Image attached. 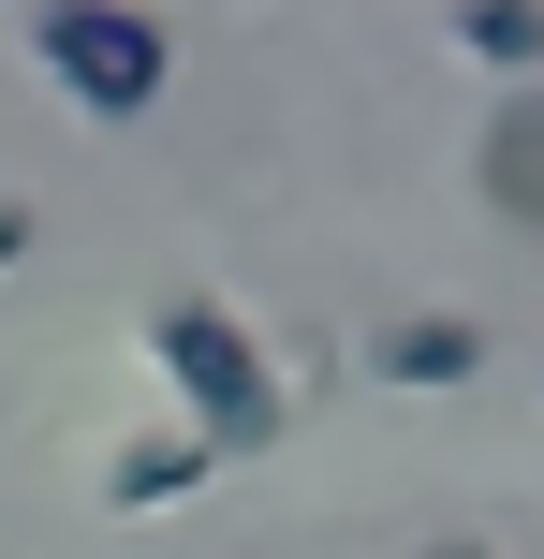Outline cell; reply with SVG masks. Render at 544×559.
<instances>
[{"instance_id":"1","label":"cell","mask_w":544,"mask_h":559,"mask_svg":"<svg viewBox=\"0 0 544 559\" xmlns=\"http://www.w3.org/2000/svg\"><path fill=\"white\" fill-rule=\"evenodd\" d=\"M147 368H162L177 427H192L206 456H265L280 413H294V383L265 368V338L235 324L221 295H162V309H147Z\"/></svg>"},{"instance_id":"2","label":"cell","mask_w":544,"mask_h":559,"mask_svg":"<svg viewBox=\"0 0 544 559\" xmlns=\"http://www.w3.org/2000/svg\"><path fill=\"white\" fill-rule=\"evenodd\" d=\"M29 59H45L88 118H147L177 88V29L147 15V0H29Z\"/></svg>"},{"instance_id":"3","label":"cell","mask_w":544,"mask_h":559,"mask_svg":"<svg viewBox=\"0 0 544 559\" xmlns=\"http://www.w3.org/2000/svg\"><path fill=\"white\" fill-rule=\"evenodd\" d=\"M368 368L412 383V397H457L471 368H486V324H471V309H398V324L368 338Z\"/></svg>"},{"instance_id":"4","label":"cell","mask_w":544,"mask_h":559,"mask_svg":"<svg viewBox=\"0 0 544 559\" xmlns=\"http://www.w3.org/2000/svg\"><path fill=\"white\" fill-rule=\"evenodd\" d=\"M471 177H486V206H500L516 236H544V74H530V88H500L486 163H471Z\"/></svg>"},{"instance_id":"5","label":"cell","mask_w":544,"mask_h":559,"mask_svg":"<svg viewBox=\"0 0 544 559\" xmlns=\"http://www.w3.org/2000/svg\"><path fill=\"white\" fill-rule=\"evenodd\" d=\"M206 472H221V456H206L192 427H147V442H118L88 486H104V515H162V501H192Z\"/></svg>"},{"instance_id":"6","label":"cell","mask_w":544,"mask_h":559,"mask_svg":"<svg viewBox=\"0 0 544 559\" xmlns=\"http://www.w3.org/2000/svg\"><path fill=\"white\" fill-rule=\"evenodd\" d=\"M442 45H457L471 74L530 88V74H544V0H442Z\"/></svg>"},{"instance_id":"7","label":"cell","mask_w":544,"mask_h":559,"mask_svg":"<svg viewBox=\"0 0 544 559\" xmlns=\"http://www.w3.org/2000/svg\"><path fill=\"white\" fill-rule=\"evenodd\" d=\"M15 251H29V206H15V192H0V265H15Z\"/></svg>"},{"instance_id":"8","label":"cell","mask_w":544,"mask_h":559,"mask_svg":"<svg viewBox=\"0 0 544 559\" xmlns=\"http://www.w3.org/2000/svg\"><path fill=\"white\" fill-rule=\"evenodd\" d=\"M427 559H486V545H427Z\"/></svg>"}]
</instances>
